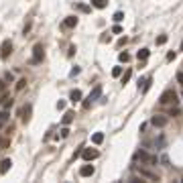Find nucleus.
<instances>
[{
    "label": "nucleus",
    "mask_w": 183,
    "mask_h": 183,
    "mask_svg": "<svg viewBox=\"0 0 183 183\" xmlns=\"http://www.w3.org/2000/svg\"><path fill=\"white\" fill-rule=\"evenodd\" d=\"M118 59H120V63H128V61H130V55L126 53V51H122V53L118 55Z\"/></svg>",
    "instance_id": "20"
},
{
    "label": "nucleus",
    "mask_w": 183,
    "mask_h": 183,
    "mask_svg": "<svg viewBox=\"0 0 183 183\" xmlns=\"http://www.w3.org/2000/svg\"><path fill=\"white\" fill-rule=\"evenodd\" d=\"M43 57H45V49H43V45H35L33 49V63H41L43 61Z\"/></svg>",
    "instance_id": "5"
},
{
    "label": "nucleus",
    "mask_w": 183,
    "mask_h": 183,
    "mask_svg": "<svg viewBox=\"0 0 183 183\" xmlns=\"http://www.w3.org/2000/svg\"><path fill=\"white\" fill-rule=\"evenodd\" d=\"M136 161H141V163H147V165H155L157 163V155H149L147 151H138L134 155Z\"/></svg>",
    "instance_id": "2"
},
{
    "label": "nucleus",
    "mask_w": 183,
    "mask_h": 183,
    "mask_svg": "<svg viewBox=\"0 0 183 183\" xmlns=\"http://www.w3.org/2000/svg\"><path fill=\"white\" fill-rule=\"evenodd\" d=\"M149 55H151L149 49H141V51L136 53V59H138V61H147V59H149Z\"/></svg>",
    "instance_id": "13"
},
{
    "label": "nucleus",
    "mask_w": 183,
    "mask_h": 183,
    "mask_svg": "<svg viewBox=\"0 0 183 183\" xmlns=\"http://www.w3.org/2000/svg\"><path fill=\"white\" fill-rule=\"evenodd\" d=\"M130 75H132V71H130V69H126V71H124V75H120V77H122V83H126V81L130 80Z\"/></svg>",
    "instance_id": "21"
},
{
    "label": "nucleus",
    "mask_w": 183,
    "mask_h": 183,
    "mask_svg": "<svg viewBox=\"0 0 183 183\" xmlns=\"http://www.w3.org/2000/svg\"><path fill=\"white\" fill-rule=\"evenodd\" d=\"M159 104L161 106H177V94L175 90H165L159 98Z\"/></svg>",
    "instance_id": "1"
},
{
    "label": "nucleus",
    "mask_w": 183,
    "mask_h": 183,
    "mask_svg": "<svg viewBox=\"0 0 183 183\" xmlns=\"http://www.w3.org/2000/svg\"><path fill=\"white\" fill-rule=\"evenodd\" d=\"M69 100L73 102V104H77V102L81 100V92H80V90H71V94H69Z\"/></svg>",
    "instance_id": "14"
},
{
    "label": "nucleus",
    "mask_w": 183,
    "mask_h": 183,
    "mask_svg": "<svg viewBox=\"0 0 183 183\" xmlns=\"http://www.w3.org/2000/svg\"><path fill=\"white\" fill-rule=\"evenodd\" d=\"M151 83H153V80H151V77H147V81H144V86H142V92H149Z\"/></svg>",
    "instance_id": "24"
},
{
    "label": "nucleus",
    "mask_w": 183,
    "mask_h": 183,
    "mask_svg": "<svg viewBox=\"0 0 183 183\" xmlns=\"http://www.w3.org/2000/svg\"><path fill=\"white\" fill-rule=\"evenodd\" d=\"M0 104H2L4 108H8V106L12 104V98H10V96H8L6 92H2V96H0Z\"/></svg>",
    "instance_id": "12"
},
{
    "label": "nucleus",
    "mask_w": 183,
    "mask_h": 183,
    "mask_svg": "<svg viewBox=\"0 0 183 183\" xmlns=\"http://www.w3.org/2000/svg\"><path fill=\"white\" fill-rule=\"evenodd\" d=\"M177 81H179V83H183V71H179V73H177Z\"/></svg>",
    "instance_id": "33"
},
{
    "label": "nucleus",
    "mask_w": 183,
    "mask_h": 183,
    "mask_svg": "<svg viewBox=\"0 0 183 183\" xmlns=\"http://www.w3.org/2000/svg\"><path fill=\"white\" fill-rule=\"evenodd\" d=\"M77 73H80V67H77V65H75V67L71 69V75H77Z\"/></svg>",
    "instance_id": "35"
},
{
    "label": "nucleus",
    "mask_w": 183,
    "mask_h": 183,
    "mask_svg": "<svg viewBox=\"0 0 183 183\" xmlns=\"http://www.w3.org/2000/svg\"><path fill=\"white\" fill-rule=\"evenodd\" d=\"M77 8H80L81 12H90V6H86V4H77Z\"/></svg>",
    "instance_id": "28"
},
{
    "label": "nucleus",
    "mask_w": 183,
    "mask_h": 183,
    "mask_svg": "<svg viewBox=\"0 0 183 183\" xmlns=\"http://www.w3.org/2000/svg\"><path fill=\"white\" fill-rule=\"evenodd\" d=\"M112 75H114V77H120V75H122V67H120V65H116V67L112 69Z\"/></svg>",
    "instance_id": "22"
},
{
    "label": "nucleus",
    "mask_w": 183,
    "mask_h": 183,
    "mask_svg": "<svg viewBox=\"0 0 183 183\" xmlns=\"http://www.w3.org/2000/svg\"><path fill=\"white\" fill-rule=\"evenodd\" d=\"M114 20H116V22H120V20H124V14H122V12H116V14H114Z\"/></svg>",
    "instance_id": "27"
},
{
    "label": "nucleus",
    "mask_w": 183,
    "mask_h": 183,
    "mask_svg": "<svg viewBox=\"0 0 183 183\" xmlns=\"http://www.w3.org/2000/svg\"><path fill=\"white\" fill-rule=\"evenodd\" d=\"M92 6L94 8H106L108 6V0H92Z\"/></svg>",
    "instance_id": "17"
},
{
    "label": "nucleus",
    "mask_w": 183,
    "mask_h": 183,
    "mask_svg": "<svg viewBox=\"0 0 183 183\" xmlns=\"http://www.w3.org/2000/svg\"><path fill=\"white\" fill-rule=\"evenodd\" d=\"M4 90H6V83H4V81L0 80V94H2V92H4Z\"/></svg>",
    "instance_id": "31"
},
{
    "label": "nucleus",
    "mask_w": 183,
    "mask_h": 183,
    "mask_svg": "<svg viewBox=\"0 0 183 183\" xmlns=\"http://www.w3.org/2000/svg\"><path fill=\"white\" fill-rule=\"evenodd\" d=\"M102 141H104V134H102V132H96V134L92 136V142H94V144H102Z\"/></svg>",
    "instance_id": "19"
},
{
    "label": "nucleus",
    "mask_w": 183,
    "mask_h": 183,
    "mask_svg": "<svg viewBox=\"0 0 183 183\" xmlns=\"http://www.w3.org/2000/svg\"><path fill=\"white\" fill-rule=\"evenodd\" d=\"M10 53H12V43H10V41H4V43H2V49H0V57L6 59Z\"/></svg>",
    "instance_id": "8"
},
{
    "label": "nucleus",
    "mask_w": 183,
    "mask_h": 183,
    "mask_svg": "<svg viewBox=\"0 0 183 183\" xmlns=\"http://www.w3.org/2000/svg\"><path fill=\"white\" fill-rule=\"evenodd\" d=\"M80 175L81 177H92L94 175V165H83L80 169Z\"/></svg>",
    "instance_id": "9"
},
{
    "label": "nucleus",
    "mask_w": 183,
    "mask_h": 183,
    "mask_svg": "<svg viewBox=\"0 0 183 183\" xmlns=\"http://www.w3.org/2000/svg\"><path fill=\"white\" fill-rule=\"evenodd\" d=\"M25 86H27V80H19V83H16V90L20 92V90L25 88Z\"/></svg>",
    "instance_id": "26"
},
{
    "label": "nucleus",
    "mask_w": 183,
    "mask_h": 183,
    "mask_svg": "<svg viewBox=\"0 0 183 183\" xmlns=\"http://www.w3.org/2000/svg\"><path fill=\"white\" fill-rule=\"evenodd\" d=\"M81 157H83V161H94V159H98V151L96 149H83L81 151Z\"/></svg>",
    "instance_id": "7"
},
{
    "label": "nucleus",
    "mask_w": 183,
    "mask_h": 183,
    "mask_svg": "<svg viewBox=\"0 0 183 183\" xmlns=\"http://www.w3.org/2000/svg\"><path fill=\"white\" fill-rule=\"evenodd\" d=\"M63 25H65V27H67V29H73L75 25H77V16H67Z\"/></svg>",
    "instance_id": "16"
},
{
    "label": "nucleus",
    "mask_w": 183,
    "mask_h": 183,
    "mask_svg": "<svg viewBox=\"0 0 183 183\" xmlns=\"http://www.w3.org/2000/svg\"><path fill=\"white\" fill-rule=\"evenodd\" d=\"M10 167H12V161H10V159H4V161L0 163V173H2V175H4V173H8V169H10Z\"/></svg>",
    "instance_id": "11"
},
{
    "label": "nucleus",
    "mask_w": 183,
    "mask_h": 183,
    "mask_svg": "<svg viewBox=\"0 0 183 183\" xmlns=\"http://www.w3.org/2000/svg\"><path fill=\"white\" fill-rule=\"evenodd\" d=\"M8 120H10V114H8V112H0V128H2Z\"/></svg>",
    "instance_id": "18"
},
{
    "label": "nucleus",
    "mask_w": 183,
    "mask_h": 183,
    "mask_svg": "<svg viewBox=\"0 0 183 183\" xmlns=\"http://www.w3.org/2000/svg\"><path fill=\"white\" fill-rule=\"evenodd\" d=\"M57 108H59V110H63V108H65V102H63V100H59V102H57Z\"/></svg>",
    "instance_id": "29"
},
{
    "label": "nucleus",
    "mask_w": 183,
    "mask_h": 183,
    "mask_svg": "<svg viewBox=\"0 0 183 183\" xmlns=\"http://www.w3.org/2000/svg\"><path fill=\"white\" fill-rule=\"evenodd\" d=\"M138 173H141V177H147L149 181H159V175L157 173H153V171H149V169H144V167H138Z\"/></svg>",
    "instance_id": "6"
},
{
    "label": "nucleus",
    "mask_w": 183,
    "mask_h": 183,
    "mask_svg": "<svg viewBox=\"0 0 183 183\" xmlns=\"http://www.w3.org/2000/svg\"><path fill=\"white\" fill-rule=\"evenodd\" d=\"M31 106H22V108L19 110V116L22 118V122H29V118H31Z\"/></svg>",
    "instance_id": "10"
},
{
    "label": "nucleus",
    "mask_w": 183,
    "mask_h": 183,
    "mask_svg": "<svg viewBox=\"0 0 183 183\" xmlns=\"http://www.w3.org/2000/svg\"><path fill=\"white\" fill-rule=\"evenodd\" d=\"M167 43V35H161V37H157V45H165Z\"/></svg>",
    "instance_id": "23"
},
{
    "label": "nucleus",
    "mask_w": 183,
    "mask_h": 183,
    "mask_svg": "<svg viewBox=\"0 0 183 183\" xmlns=\"http://www.w3.org/2000/svg\"><path fill=\"white\" fill-rule=\"evenodd\" d=\"M173 114H179V108H171L169 110V116H173Z\"/></svg>",
    "instance_id": "32"
},
{
    "label": "nucleus",
    "mask_w": 183,
    "mask_h": 183,
    "mask_svg": "<svg viewBox=\"0 0 183 183\" xmlns=\"http://www.w3.org/2000/svg\"><path fill=\"white\" fill-rule=\"evenodd\" d=\"M167 122H169V118L167 116H163V114H157L151 118V124L153 126H157V128H163V126H167Z\"/></svg>",
    "instance_id": "4"
},
{
    "label": "nucleus",
    "mask_w": 183,
    "mask_h": 183,
    "mask_svg": "<svg viewBox=\"0 0 183 183\" xmlns=\"http://www.w3.org/2000/svg\"><path fill=\"white\" fill-rule=\"evenodd\" d=\"M112 33H122V29L118 27V25H114V27H112Z\"/></svg>",
    "instance_id": "30"
},
{
    "label": "nucleus",
    "mask_w": 183,
    "mask_h": 183,
    "mask_svg": "<svg viewBox=\"0 0 183 183\" xmlns=\"http://www.w3.org/2000/svg\"><path fill=\"white\" fill-rule=\"evenodd\" d=\"M100 96H102V86H96V88L92 90V92H90V96H88V100L83 102V108L88 110L90 106H92V102H94V100H98V98H100Z\"/></svg>",
    "instance_id": "3"
},
{
    "label": "nucleus",
    "mask_w": 183,
    "mask_h": 183,
    "mask_svg": "<svg viewBox=\"0 0 183 183\" xmlns=\"http://www.w3.org/2000/svg\"><path fill=\"white\" fill-rule=\"evenodd\" d=\"M167 59H169V61H173V59H175V51H171V53L167 55Z\"/></svg>",
    "instance_id": "34"
},
{
    "label": "nucleus",
    "mask_w": 183,
    "mask_h": 183,
    "mask_svg": "<svg viewBox=\"0 0 183 183\" xmlns=\"http://www.w3.org/2000/svg\"><path fill=\"white\" fill-rule=\"evenodd\" d=\"M73 112H65V114H63V120H61V122H63V126H67V124H71V122H73Z\"/></svg>",
    "instance_id": "15"
},
{
    "label": "nucleus",
    "mask_w": 183,
    "mask_h": 183,
    "mask_svg": "<svg viewBox=\"0 0 183 183\" xmlns=\"http://www.w3.org/2000/svg\"><path fill=\"white\" fill-rule=\"evenodd\" d=\"M67 136H69V128L63 126V128H61V138H67Z\"/></svg>",
    "instance_id": "25"
}]
</instances>
